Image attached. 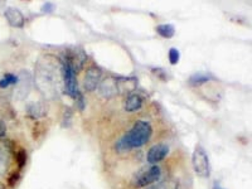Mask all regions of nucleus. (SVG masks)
<instances>
[{
    "instance_id": "f03ea898",
    "label": "nucleus",
    "mask_w": 252,
    "mask_h": 189,
    "mask_svg": "<svg viewBox=\"0 0 252 189\" xmlns=\"http://www.w3.org/2000/svg\"><path fill=\"white\" fill-rule=\"evenodd\" d=\"M62 75L63 81H64V86H66L67 90V94H68L72 98H75L76 101H78L80 107L83 109V97L82 94H81L80 90H78L75 68H73L67 61H64L62 64Z\"/></svg>"
},
{
    "instance_id": "4be33fe9",
    "label": "nucleus",
    "mask_w": 252,
    "mask_h": 189,
    "mask_svg": "<svg viewBox=\"0 0 252 189\" xmlns=\"http://www.w3.org/2000/svg\"><path fill=\"white\" fill-rule=\"evenodd\" d=\"M213 189H224V188H222V187H220V184H218L217 182H216V183H215V186H213Z\"/></svg>"
},
{
    "instance_id": "2eb2a0df",
    "label": "nucleus",
    "mask_w": 252,
    "mask_h": 189,
    "mask_svg": "<svg viewBox=\"0 0 252 189\" xmlns=\"http://www.w3.org/2000/svg\"><path fill=\"white\" fill-rule=\"evenodd\" d=\"M9 158L8 152H6L5 146L0 145V175H4L8 170Z\"/></svg>"
},
{
    "instance_id": "20e7f679",
    "label": "nucleus",
    "mask_w": 252,
    "mask_h": 189,
    "mask_svg": "<svg viewBox=\"0 0 252 189\" xmlns=\"http://www.w3.org/2000/svg\"><path fill=\"white\" fill-rule=\"evenodd\" d=\"M192 164L195 174L201 178H208L211 174V166H209V159L206 150L202 145H197L194 153L192 155Z\"/></svg>"
},
{
    "instance_id": "4468645a",
    "label": "nucleus",
    "mask_w": 252,
    "mask_h": 189,
    "mask_svg": "<svg viewBox=\"0 0 252 189\" xmlns=\"http://www.w3.org/2000/svg\"><path fill=\"white\" fill-rule=\"evenodd\" d=\"M146 189H179V184H178V182L173 181V179H166V181H161L159 183L153 184V186Z\"/></svg>"
},
{
    "instance_id": "6e6552de",
    "label": "nucleus",
    "mask_w": 252,
    "mask_h": 189,
    "mask_svg": "<svg viewBox=\"0 0 252 189\" xmlns=\"http://www.w3.org/2000/svg\"><path fill=\"white\" fill-rule=\"evenodd\" d=\"M100 94L105 98L114 97L118 94V87H116V80L114 78H106L102 82H100Z\"/></svg>"
},
{
    "instance_id": "39448f33",
    "label": "nucleus",
    "mask_w": 252,
    "mask_h": 189,
    "mask_svg": "<svg viewBox=\"0 0 252 189\" xmlns=\"http://www.w3.org/2000/svg\"><path fill=\"white\" fill-rule=\"evenodd\" d=\"M169 154V146L166 144H157V145L152 146L146 154V160L150 165H157L158 163H160L164 160Z\"/></svg>"
},
{
    "instance_id": "ddd939ff",
    "label": "nucleus",
    "mask_w": 252,
    "mask_h": 189,
    "mask_svg": "<svg viewBox=\"0 0 252 189\" xmlns=\"http://www.w3.org/2000/svg\"><path fill=\"white\" fill-rule=\"evenodd\" d=\"M157 32L160 37L166 38V39H170L175 34V29L172 24H159L157 27Z\"/></svg>"
},
{
    "instance_id": "9d476101",
    "label": "nucleus",
    "mask_w": 252,
    "mask_h": 189,
    "mask_svg": "<svg viewBox=\"0 0 252 189\" xmlns=\"http://www.w3.org/2000/svg\"><path fill=\"white\" fill-rule=\"evenodd\" d=\"M141 106H143V98L136 94H129V97L126 98L125 103H124V109L126 112L138 111L141 109Z\"/></svg>"
},
{
    "instance_id": "0eeeda50",
    "label": "nucleus",
    "mask_w": 252,
    "mask_h": 189,
    "mask_svg": "<svg viewBox=\"0 0 252 189\" xmlns=\"http://www.w3.org/2000/svg\"><path fill=\"white\" fill-rule=\"evenodd\" d=\"M4 15H5L6 20H8V23L10 26L15 27V28H23L24 23H26V19H24V15L22 14L19 9L9 6V8L5 9Z\"/></svg>"
},
{
    "instance_id": "f257e3e1",
    "label": "nucleus",
    "mask_w": 252,
    "mask_h": 189,
    "mask_svg": "<svg viewBox=\"0 0 252 189\" xmlns=\"http://www.w3.org/2000/svg\"><path fill=\"white\" fill-rule=\"evenodd\" d=\"M153 135V127L150 123L139 120L132 125L131 129L124 135L123 138L115 144V149L119 153L129 152L132 149H138L145 145L150 140Z\"/></svg>"
},
{
    "instance_id": "a211bd4d",
    "label": "nucleus",
    "mask_w": 252,
    "mask_h": 189,
    "mask_svg": "<svg viewBox=\"0 0 252 189\" xmlns=\"http://www.w3.org/2000/svg\"><path fill=\"white\" fill-rule=\"evenodd\" d=\"M17 161H18V166H19L20 169L23 168L24 165H26L27 163V153L26 150H19V152L17 153Z\"/></svg>"
},
{
    "instance_id": "6ab92c4d",
    "label": "nucleus",
    "mask_w": 252,
    "mask_h": 189,
    "mask_svg": "<svg viewBox=\"0 0 252 189\" xmlns=\"http://www.w3.org/2000/svg\"><path fill=\"white\" fill-rule=\"evenodd\" d=\"M6 134V125L1 119H0V139L4 138Z\"/></svg>"
},
{
    "instance_id": "1a4fd4ad",
    "label": "nucleus",
    "mask_w": 252,
    "mask_h": 189,
    "mask_svg": "<svg viewBox=\"0 0 252 189\" xmlns=\"http://www.w3.org/2000/svg\"><path fill=\"white\" fill-rule=\"evenodd\" d=\"M136 85H138V81L132 77L127 78H119L116 81V87H118V92L120 94H131L136 89Z\"/></svg>"
},
{
    "instance_id": "412c9836",
    "label": "nucleus",
    "mask_w": 252,
    "mask_h": 189,
    "mask_svg": "<svg viewBox=\"0 0 252 189\" xmlns=\"http://www.w3.org/2000/svg\"><path fill=\"white\" fill-rule=\"evenodd\" d=\"M18 177H19V174H18V173H14V174L12 175V178H10V179H9V186H14L15 184V182L18 181Z\"/></svg>"
},
{
    "instance_id": "9b49d317",
    "label": "nucleus",
    "mask_w": 252,
    "mask_h": 189,
    "mask_svg": "<svg viewBox=\"0 0 252 189\" xmlns=\"http://www.w3.org/2000/svg\"><path fill=\"white\" fill-rule=\"evenodd\" d=\"M212 76L209 75V73H204V72H197L194 75H192L189 77V85L193 87H198V86H202L204 83H207L208 81L212 80Z\"/></svg>"
},
{
    "instance_id": "f8f14e48",
    "label": "nucleus",
    "mask_w": 252,
    "mask_h": 189,
    "mask_svg": "<svg viewBox=\"0 0 252 189\" xmlns=\"http://www.w3.org/2000/svg\"><path fill=\"white\" fill-rule=\"evenodd\" d=\"M28 115L32 119H39L47 115V107L43 102L31 103L28 106Z\"/></svg>"
},
{
    "instance_id": "423d86ee",
    "label": "nucleus",
    "mask_w": 252,
    "mask_h": 189,
    "mask_svg": "<svg viewBox=\"0 0 252 189\" xmlns=\"http://www.w3.org/2000/svg\"><path fill=\"white\" fill-rule=\"evenodd\" d=\"M101 75H102V72L96 66H91L87 69L85 78H83V87L87 92H92L94 90H96V87L100 85Z\"/></svg>"
},
{
    "instance_id": "dca6fc26",
    "label": "nucleus",
    "mask_w": 252,
    "mask_h": 189,
    "mask_svg": "<svg viewBox=\"0 0 252 189\" xmlns=\"http://www.w3.org/2000/svg\"><path fill=\"white\" fill-rule=\"evenodd\" d=\"M18 83V77L13 73H6L4 75V77L0 80V89H6L10 85H17Z\"/></svg>"
},
{
    "instance_id": "7ed1b4c3",
    "label": "nucleus",
    "mask_w": 252,
    "mask_h": 189,
    "mask_svg": "<svg viewBox=\"0 0 252 189\" xmlns=\"http://www.w3.org/2000/svg\"><path fill=\"white\" fill-rule=\"evenodd\" d=\"M161 178L160 166L150 165L148 168H143L134 175L131 181V186L134 188H144L146 186H153Z\"/></svg>"
},
{
    "instance_id": "aec40b11",
    "label": "nucleus",
    "mask_w": 252,
    "mask_h": 189,
    "mask_svg": "<svg viewBox=\"0 0 252 189\" xmlns=\"http://www.w3.org/2000/svg\"><path fill=\"white\" fill-rule=\"evenodd\" d=\"M53 8H55V5H53V4L47 3V4H44L43 8H42V10H44V12H47V13H51L52 10H53Z\"/></svg>"
},
{
    "instance_id": "f3484780",
    "label": "nucleus",
    "mask_w": 252,
    "mask_h": 189,
    "mask_svg": "<svg viewBox=\"0 0 252 189\" xmlns=\"http://www.w3.org/2000/svg\"><path fill=\"white\" fill-rule=\"evenodd\" d=\"M168 57H169L170 64L174 66V64H177V63L179 62V60H181V52L178 51L177 48H170Z\"/></svg>"
}]
</instances>
